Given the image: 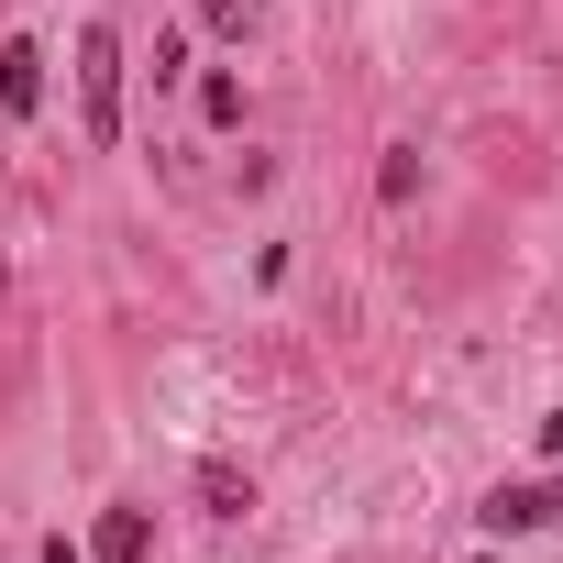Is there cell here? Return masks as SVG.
I'll return each mask as SVG.
<instances>
[{"label":"cell","mask_w":563,"mask_h":563,"mask_svg":"<svg viewBox=\"0 0 563 563\" xmlns=\"http://www.w3.org/2000/svg\"><path fill=\"white\" fill-rule=\"evenodd\" d=\"M475 519H486L497 541H508V530H541V519H563V486H552V475H530V486H497Z\"/></svg>","instance_id":"obj_3"},{"label":"cell","mask_w":563,"mask_h":563,"mask_svg":"<svg viewBox=\"0 0 563 563\" xmlns=\"http://www.w3.org/2000/svg\"><path fill=\"white\" fill-rule=\"evenodd\" d=\"M89 552H100V563H144V552H155V519H144V508H100V541H89Z\"/></svg>","instance_id":"obj_4"},{"label":"cell","mask_w":563,"mask_h":563,"mask_svg":"<svg viewBox=\"0 0 563 563\" xmlns=\"http://www.w3.org/2000/svg\"><path fill=\"white\" fill-rule=\"evenodd\" d=\"M199 508H210V519H243V508H254V475H243V464H199Z\"/></svg>","instance_id":"obj_5"},{"label":"cell","mask_w":563,"mask_h":563,"mask_svg":"<svg viewBox=\"0 0 563 563\" xmlns=\"http://www.w3.org/2000/svg\"><path fill=\"white\" fill-rule=\"evenodd\" d=\"M78 133L89 144H122V34L111 23L78 34Z\"/></svg>","instance_id":"obj_1"},{"label":"cell","mask_w":563,"mask_h":563,"mask_svg":"<svg viewBox=\"0 0 563 563\" xmlns=\"http://www.w3.org/2000/svg\"><path fill=\"white\" fill-rule=\"evenodd\" d=\"M199 111L232 133V122H243V78H199Z\"/></svg>","instance_id":"obj_8"},{"label":"cell","mask_w":563,"mask_h":563,"mask_svg":"<svg viewBox=\"0 0 563 563\" xmlns=\"http://www.w3.org/2000/svg\"><path fill=\"white\" fill-rule=\"evenodd\" d=\"M199 23H210V34H232V45H243V34H254V23H265V0H199Z\"/></svg>","instance_id":"obj_6"},{"label":"cell","mask_w":563,"mask_h":563,"mask_svg":"<svg viewBox=\"0 0 563 563\" xmlns=\"http://www.w3.org/2000/svg\"><path fill=\"white\" fill-rule=\"evenodd\" d=\"M376 188H387V199L409 210V199H420V155H409V144H387V166H376Z\"/></svg>","instance_id":"obj_7"},{"label":"cell","mask_w":563,"mask_h":563,"mask_svg":"<svg viewBox=\"0 0 563 563\" xmlns=\"http://www.w3.org/2000/svg\"><path fill=\"white\" fill-rule=\"evenodd\" d=\"M34 111H45V45L12 34L0 45V122H34Z\"/></svg>","instance_id":"obj_2"},{"label":"cell","mask_w":563,"mask_h":563,"mask_svg":"<svg viewBox=\"0 0 563 563\" xmlns=\"http://www.w3.org/2000/svg\"><path fill=\"white\" fill-rule=\"evenodd\" d=\"M34 563H89V552H78L67 530H45V552H34Z\"/></svg>","instance_id":"obj_9"}]
</instances>
